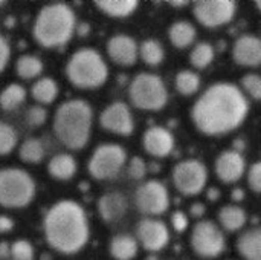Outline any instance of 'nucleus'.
Instances as JSON below:
<instances>
[{"mask_svg":"<svg viewBox=\"0 0 261 260\" xmlns=\"http://www.w3.org/2000/svg\"><path fill=\"white\" fill-rule=\"evenodd\" d=\"M75 26L76 17L69 5L60 2L49 3L38 11L32 26V35L46 49L60 48L72 38Z\"/></svg>","mask_w":261,"mask_h":260,"instance_id":"20e7f679","label":"nucleus"},{"mask_svg":"<svg viewBox=\"0 0 261 260\" xmlns=\"http://www.w3.org/2000/svg\"><path fill=\"white\" fill-rule=\"evenodd\" d=\"M214 57H216L214 46L208 41H200L193 48L190 54V63L196 69H205L213 63Z\"/></svg>","mask_w":261,"mask_h":260,"instance_id":"7c9ffc66","label":"nucleus"},{"mask_svg":"<svg viewBox=\"0 0 261 260\" xmlns=\"http://www.w3.org/2000/svg\"><path fill=\"white\" fill-rule=\"evenodd\" d=\"M174 86H176V90L184 95V97H191L194 95L199 87H200V77L193 72V70H180L177 75H176V81H174Z\"/></svg>","mask_w":261,"mask_h":260,"instance_id":"2f4dec72","label":"nucleus"},{"mask_svg":"<svg viewBox=\"0 0 261 260\" xmlns=\"http://www.w3.org/2000/svg\"><path fill=\"white\" fill-rule=\"evenodd\" d=\"M171 6H177V8H180V6H185V5H188V2H168Z\"/></svg>","mask_w":261,"mask_h":260,"instance_id":"a18cd8bd","label":"nucleus"},{"mask_svg":"<svg viewBox=\"0 0 261 260\" xmlns=\"http://www.w3.org/2000/svg\"><path fill=\"white\" fill-rule=\"evenodd\" d=\"M205 205L203 204H200V202H196V204H193L191 207H190V213H191V216L193 218H202L203 215H205Z\"/></svg>","mask_w":261,"mask_h":260,"instance_id":"79ce46f5","label":"nucleus"},{"mask_svg":"<svg viewBox=\"0 0 261 260\" xmlns=\"http://www.w3.org/2000/svg\"><path fill=\"white\" fill-rule=\"evenodd\" d=\"M95 6L112 18H125L138 9L139 3L136 0H96Z\"/></svg>","mask_w":261,"mask_h":260,"instance_id":"b1692460","label":"nucleus"},{"mask_svg":"<svg viewBox=\"0 0 261 260\" xmlns=\"http://www.w3.org/2000/svg\"><path fill=\"white\" fill-rule=\"evenodd\" d=\"M17 141H18V135L15 129L8 123L0 121V156L9 155L15 149Z\"/></svg>","mask_w":261,"mask_h":260,"instance_id":"473e14b6","label":"nucleus"},{"mask_svg":"<svg viewBox=\"0 0 261 260\" xmlns=\"http://www.w3.org/2000/svg\"><path fill=\"white\" fill-rule=\"evenodd\" d=\"M135 205L142 215L147 216H159L165 213L170 207V195L167 187L158 179L141 184L135 192Z\"/></svg>","mask_w":261,"mask_h":260,"instance_id":"9b49d317","label":"nucleus"},{"mask_svg":"<svg viewBox=\"0 0 261 260\" xmlns=\"http://www.w3.org/2000/svg\"><path fill=\"white\" fill-rule=\"evenodd\" d=\"M35 181L23 169L6 167L0 170V205L5 208H24L35 196Z\"/></svg>","mask_w":261,"mask_h":260,"instance_id":"423d86ee","label":"nucleus"},{"mask_svg":"<svg viewBox=\"0 0 261 260\" xmlns=\"http://www.w3.org/2000/svg\"><path fill=\"white\" fill-rule=\"evenodd\" d=\"M216 175L225 184H234L246 172V161L239 150H223L216 159Z\"/></svg>","mask_w":261,"mask_h":260,"instance_id":"2eb2a0df","label":"nucleus"},{"mask_svg":"<svg viewBox=\"0 0 261 260\" xmlns=\"http://www.w3.org/2000/svg\"><path fill=\"white\" fill-rule=\"evenodd\" d=\"M171 224L177 233H184L188 228V218L184 211H174L171 216Z\"/></svg>","mask_w":261,"mask_h":260,"instance_id":"58836bf2","label":"nucleus"},{"mask_svg":"<svg viewBox=\"0 0 261 260\" xmlns=\"http://www.w3.org/2000/svg\"><path fill=\"white\" fill-rule=\"evenodd\" d=\"M3 5H5V2H2V0H0V8H2Z\"/></svg>","mask_w":261,"mask_h":260,"instance_id":"49530a36","label":"nucleus"},{"mask_svg":"<svg viewBox=\"0 0 261 260\" xmlns=\"http://www.w3.org/2000/svg\"><path fill=\"white\" fill-rule=\"evenodd\" d=\"M142 144L148 155L154 158H167L174 149V136L168 129L153 126L145 130Z\"/></svg>","mask_w":261,"mask_h":260,"instance_id":"a211bd4d","label":"nucleus"},{"mask_svg":"<svg viewBox=\"0 0 261 260\" xmlns=\"http://www.w3.org/2000/svg\"><path fill=\"white\" fill-rule=\"evenodd\" d=\"M127 208H128L127 198L121 192H109L98 199L99 218L107 224L121 221L125 216Z\"/></svg>","mask_w":261,"mask_h":260,"instance_id":"6ab92c4d","label":"nucleus"},{"mask_svg":"<svg viewBox=\"0 0 261 260\" xmlns=\"http://www.w3.org/2000/svg\"><path fill=\"white\" fill-rule=\"evenodd\" d=\"M248 184L251 187V190L254 193H260L261 192V162L255 161L248 172Z\"/></svg>","mask_w":261,"mask_h":260,"instance_id":"4c0bfd02","label":"nucleus"},{"mask_svg":"<svg viewBox=\"0 0 261 260\" xmlns=\"http://www.w3.org/2000/svg\"><path fill=\"white\" fill-rule=\"evenodd\" d=\"M242 87L243 90L255 101H260L261 98V78L258 74H246L242 78Z\"/></svg>","mask_w":261,"mask_h":260,"instance_id":"f704fd0d","label":"nucleus"},{"mask_svg":"<svg viewBox=\"0 0 261 260\" xmlns=\"http://www.w3.org/2000/svg\"><path fill=\"white\" fill-rule=\"evenodd\" d=\"M248 216L246 211L239 205H225L219 210L220 227L229 233L239 231L246 225Z\"/></svg>","mask_w":261,"mask_h":260,"instance_id":"5701e85b","label":"nucleus"},{"mask_svg":"<svg viewBox=\"0 0 261 260\" xmlns=\"http://www.w3.org/2000/svg\"><path fill=\"white\" fill-rule=\"evenodd\" d=\"M191 247L203 259L219 257L226 247L225 234L213 221H200L191 231Z\"/></svg>","mask_w":261,"mask_h":260,"instance_id":"9d476101","label":"nucleus"},{"mask_svg":"<svg viewBox=\"0 0 261 260\" xmlns=\"http://www.w3.org/2000/svg\"><path fill=\"white\" fill-rule=\"evenodd\" d=\"M138 57H141V60L148 66H158L164 61L165 51L159 40L147 38L141 43V46H138Z\"/></svg>","mask_w":261,"mask_h":260,"instance_id":"bb28decb","label":"nucleus"},{"mask_svg":"<svg viewBox=\"0 0 261 260\" xmlns=\"http://www.w3.org/2000/svg\"><path fill=\"white\" fill-rule=\"evenodd\" d=\"M196 35H197V32H196L194 25H191L190 21H185V20L173 23L168 29L170 41L177 49H185L190 44H193L196 40Z\"/></svg>","mask_w":261,"mask_h":260,"instance_id":"393cba45","label":"nucleus"},{"mask_svg":"<svg viewBox=\"0 0 261 260\" xmlns=\"http://www.w3.org/2000/svg\"><path fill=\"white\" fill-rule=\"evenodd\" d=\"M47 172L57 181H69L76 173V161L69 153H58L49 161Z\"/></svg>","mask_w":261,"mask_h":260,"instance_id":"412c9836","label":"nucleus"},{"mask_svg":"<svg viewBox=\"0 0 261 260\" xmlns=\"http://www.w3.org/2000/svg\"><path fill=\"white\" fill-rule=\"evenodd\" d=\"M14 228V221L5 215L0 216V233H9Z\"/></svg>","mask_w":261,"mask_h":260,"instance_id":"a19ab883","label":"nucleus"},{"mask_svg":"<svg viewBox=\"0 0 261 260\" xmlns=\"http://www.w3.org/2000/svg\"><path fill=\"white\" fill-rule=\"evenodd\" d=\"M99 124L104 130L119 136H128L135 130V120L130 107L122 101L109 104L99 115Z\"/></svg>","mask_w":261,"mask_h":260,"instance_id":"ddd939ff","label":"nucleus"},{"mask_svg":"<svg viewBox=\"0 0 261 260\" xmlns=\"http://www.w3.org/2000/svg\"><path fill=\"white\" fill-rule=\"evenodd\" d=\"M93 110L84 100H69L58 106L52 130L57 139L70 150L86 147L92 133Z\"/></svg>","mask_w":261,"mask_h":260,"instance_id":"7ed1b4c3","label":"nucleus"},{"mask_svg":"<svg viewBox=\"0 0 261 260\" xmlns=\"http://www.w3.org/2000/svg\"><path fill=\"white\" fill-rule=\"evenodd\" d=\"M109 250L115 260H133L138 254V241L130 234H116L112 238Z\"/></svg>","mask_w":261,"mask_h":260,"instance_id":"4be33fe9","label":"nucleus"},{"mask_svg":"<svg viewBox=\"0 0 261 260\" xmlns=\"http://www.w3.org/2000/svg\"><path fill=\"white\" fill-rule=\"evenodd\" d=\"M232 60L243 67H257L261 63V41L257 35H240L232 44Z\"/></svg>","mask_w":261,"mask_h":260,"instance_id":"f3484780","label":"nucleus"},{"mask_svg":"<svg viewBox=\"0 0 261 260\" xmlns=\"http://www.w3.org/2000/svg\"><path fill=\"white\" fill-rule=\"evenodd\" d=\"M232 201H243V198H245V193H243V190L242 188H234L232 190Z\"/></svg>","mask_w":261,"mask_h":260,"instance_id":"37998d69","label":"nucleus"},{"mask_svg":"<svg viewBox=\"0 0 261 260\" xmlns=\"http://www.w3.org/2000/svg\"><path fill=\"white\" fill-rule=\"evenodd\" d=\"M67 80L78 89H98L109 78V67L102 55L92 48H81L66 64Z\"/></svg>","mask_w":261,"mask_h":260,"instance_id":"39448f33","label":"nucleus"},{"mask_svg":"<svg viewBox=\"0 0 261 260\" xmlns=\"http://www.w3.org/2000/svg\"><path fill=\"white\" fill-rule=\"evenodd\" d=\"M9 254L14 260H34L35 251L31 242L20 239L9 247Z\"/></svg>","mask_w":261,"mask_h":260,"instance_id":"72a5a7b5","label":"nucleus"},{"mask_svg":"<svg viewBox=\"0 0 261 260\" xmlns=\"http://www.w3.org/2000/svg\"><path fill=\"white\" fill-rule=\"evenodd\" d=\"M43 231L47 245L61 254L81 251L90 236L87 215L72 199H61L47 210L43 219Z\"/></svg>","mask_w":261,"mask_h":260,"instance_id":"f03ea898","label":"nucleus"},{"mask_svg":"<svg viewBox=\"0 0 261 260\" xmlns=\"http://www.w3.org/2000/svg\"><path fill=\"white\" fill-rule=\"evenodd\" d=\"M107 54L119 66H133L138 61V43L130 35L116 34L107 41Z\"/></svg>","mask_w":261,"mask_h":260,"instance_id":"dca6fc26","label":"nucleus"},{"mask_svg":"<svg viewBox=\"0 0 261 260\" xmlns=\"http://www.w3.org/2000/svg\"><path fill=\"white\" fill-rule=\"evenodd\" d=\"M219 196H220V192H219V188H216V187L210 188V192H208V198H210V199H213V201H217V199H219Z\"/></svg>","mask_w":261,"mask_h":260,"instance_id":"c03bdc74","label":"nucleus"},{"mask_svg":"<svg viewBox=\"0 0 261 260\" xmlns=\"http://www.w3.org/2000/svg\"><path fill=\"white\" fill-rule=\"evenodd\" d=\"M237 11L234 0H199L194 2L193 14L205 28H220L232 21Z\"/></svg>","mask_w":261,"mask_h":260,"instance_id":"f8f14e48","label":"nucleus"},{"mask_svg":"<svg viewBox=\"0 0 261 260\" xmlns=\"http://www.w3.org/2000/svg\"><path fill=\"white\" fill-rule=\"evenodd\" d=\"M9 57H11V48H9V43L8 40L0 34V72L5 70L8 61H9Z\"/></svg>","mask_w":261,"mask_h":260,"instance_id":"ea45409f","label":"nucleus"},{"mask_svg":"<svg viewBox=\"0 0 261 260\" xmlns=\"http://www.w3.org/2000/svg\"><path fill=\"white\" fill-rule=\"evenodd\" d=\"M127 153L122 146L107 143L98 146L87 164L90 176L96 181H109L116 178L124 169Z\"/></svg>","mask_w":261,"mask_h":260,"instance_id":"6e6552de","label":"nucleus"},{"mask_svg":"<svg viewBox=\"0 0 261 260\" xmlns=\"http://www.w3.org/2000/svg\"><path fill=\"white\" fill-rule=\"evenodd\" d=\"M46 118H47V112H46L44 107H41V106H32V107L28 109L26 116H24V121L31 127H38V126L44 124Z\"/></svg>","mask_w":261,"mask_h":260,"instance_id":"e433bc0d","label":"nucleus"},{"mask_svg":"<svg viewBox=\"0 0 261 260\" xmlns=\"http://www.w3.org/2000/svg\"><path fill=\"white\" fill-rule=\"evenodd\" d=\"M26 100V89L21 84L12 83L8 84L2 92H0V109L11 112L21 106Z\"/></svg>","mask_w":261,"mask_h":260,"instance_id":"cd10ccee","label":"nucleus"},{"mask_svg":"<svg viewBox=\"0 0 261 260\" xmlns=\"http://www.w3.org/2000/svg\"><path fill=\"white\" fill-rule=\"evenodd\" d=\"M32 98L40 104H52L58 97V84L50 78L44 77L37 80L31 89Z\"/></svg>","mask_w":261,"mask_h":260,"instance_id":"a878e982","label":"nucleus"},{"mask_svg":"<svg viewBox=\"0 0 261 260\" xmlns=\"http://www.w3.org/2000/svg\"><path fill=\"white\" fill-rule=\"evenodd\" d=\"M173 182L184 196H196L203 192L208 182V169L199 159H184L173 169Z\"/></svg>","mask_w":261,"mask_h":260,"instance_id":"1a4fd4ad","label":"nucleus"},{"mask_svg":"<svg viewBox=\"0 0 261 260\" xmlns=\"http://www.w3.org/2000/svg\"><path fill=\"white\" fill-rule=\"evenodd\" d=\"M43 61L37 55H21L15 61V74L21 80H32L43 72Z\"/></svg>","mask_w":261,"mask_h":260,"instance_id":"c85d7f7f","label":"nucleus"},{"mask_svg":"<svg viewBox=\"0 0 261 260\" xmlns=\"http://www.w3.org/2000/svg\"><path fill=\"white\" fill-rule=\"evenodd\" d=\"M128 98L136 109L156 112L167 106L168 90L159 75L141 72L128 86Z\"/></svg>","mask_w":261,"mask_h":260,"instance_id":"0eeeda50","label":"nucleus"},{"mask_svg":"<svg viewBox=\"0 0 261 260\" xmlns=\"http://www.w3.org/2000/svg\"><path fill=\"white\" fill-rule=\"evenodd\" d=\"M248 112L249 103L243 90L232 83L220 81L197 98L191 109V120L200 133L220 136L239 129Z\"/></svg>","mask_w":261,"mask_h":260,"instance_id":"f257e3e1","label":"nucleus"},{"mask_svg":"<svg viewBox=\"0 0 261 260\" xmlns=\"http://www.w3.org/2000/svg\"><path fill=\"white\" fill-rule=\"evenodd\" d=\"M127 173H128V178L133 179V181L144 179L145 175H147V164H145V161L141 156H133L128 161Z\"/></svg>","mask_w":261,"mask_h":260,"instance_id":"c9c22d12","label":"nucleus"},{"mask_svg":"<svg viewBox=\"0 0 261 260\" xmlns=\"http://www.w3.org/2000/svg\"><path fill=\"white\" fill-rule=\"evenodd\" d=\"M136 241L144 250L156 253L164 250L170 242V230L165 222L145 218L136 227Z\"/></svg>","mask_w":261,"mask_h":260,"instance_id":"4468645a","label":"nucleus"},{"mask_svg":"<svg viewBox=\"0 0 261 260\" xmlns=\"http://www.w3.org/2000/svg\"><path fill=\"white\" fill-rule=\"evenodd\" d=\"M18 156L23 162L38 164L44 158V146L38 138H26L18 149Z\"/></svg>","mask_w":261,"mask_h":260,"instance_id":"c756f323","label":"nucleus"},{"mask_svg":"<svg viewBox=\"0 0 261 260\" xmlns=\"http://www.w3.org/2000/svg\"><path fill=\"white\" fill-rule=\"evenodd\" d=\"M237 251L245 260H261V230L249 228L237 239Z\"/></svg>","mask_w":261,"mask_h":260,"instance_id":"aec40b11","label":"nucleus"}]
</instances>
